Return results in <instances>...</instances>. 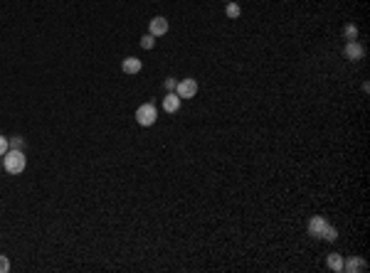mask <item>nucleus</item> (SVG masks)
Returning a JSON list of instances; mask_svg holds the SVG:
<instances>
[{"label":"nucleus","instance_id":"0eeeda50","mask_svg":"<svg viewBox=\"0 0 370 273\" xmlns=\"http://www.w3.org/2000/svg\"><path fill=\"white\" fill-rule=\"evenodd\" d=\"M148 32H151L153 37L165 35V32H168V20L161 17V15H158V17H153V20H151V25H148Z\"/></svg>","mask_w":370,"mask_h":273},{"label":"nucleus","instance_id":"f8f14e48","mask_svg":"<svg viewBox=\"0 0 370 273\" xmlns=\"http://www.w3.org/2000/svg\"><path fill=\"white\" fill-rule=\"evenodd\" d=\"M321 239H324V241H336V239H338V229H336V227H331V224H329Z\"/></svg>","mask_w":370,"mask_h":273},{"label":"nucleus","instance_id":"f03ea898","mask_svg":"<svg viewBox=\"0 0 370 273\" xmlns=\"http://www.w3.org/2000/svg\"><path fill=\"white\" fill-rule=\"evenodd\" d=\"M156 118H158V111H156V106L153 104H141L138 109H136V121H138V126H153L156 123Z\"/></svg>","mask_w":370,"mask_h":273},{"label":"nucleus","instance_id":"f3484780","mask_svg":"<svg viewBox=\"0 0 370 273\" xmlns=\"http://www.w3.org/2000/svg\"><path fill=\"white\" fill-rule=\"evenodd\" d=\"M10 143V148H15V150H22V138H12V140H7Z\"/></svg>","mask_w":370,"mask_h":273},{"label":"nucleus","instance_id":"f257e3e1","mask_svg":"<svg viewBox=\"0 0 370 273\" xmlns=\"http://www.w3.org/2000/svg\"><path fill=\"white\" fill-rule=\"evenodd\" d=\"M25 165H27V157H25L22 150L10 148V150L2 155V167H5V172H10V175H20V172L25 170Z\"/></svg>","mask_w":370,"mask_h":273},{"label":"nucleus","instance_id":"dca6fc26","mask_svg":"<svg viewBox=\"0 0 370 273\" xmlns=\"http://www.w3.org/2000/svg\"><path fill=\"white\" fill-rule=\"evenodd\" d=\"M7 271H10V261H7V256H0V273Z\"/></svg>","mask_w":370,"mask_h":273},{"label":"nucleus","instance_id":"2eb2a0df","mask_svg":"<svg viewBox=\"0 0 370 273\" xmlns=\"http://www.w3.org/2000/svg\"><path fill=\"white\" fill-rule=\"evenodd\" d=\"M7 150H10V143H7V138H5V136H0V157L5 155Z\"/></svg>","mask_w":370,"mask_h":273},{"label":"nucleus","instance_id":"1a4fd4ad","mask_svg":"<svg viewBox=\"0 0 370 273\" xmlns=\"http://www.w3.org/2000/svg\"><path fill=\"white\" fill-rule=\"evenodd\" d=\"M178 109H180V96H178L175 91H170V94L163 99V111L165 114H175Z\"/></svg>","mask_w":370,"mask_h":273},{"label":"nucleus","instance_id":"20e7f679","mask_svg":"<svg viewBox=\"0 0 370 273\" xmlns=\"http://www.w3.org/2000/svg\"><path fill=\"white\" fill-rule=\"evenodd\" d=\"M343 54H346L351 62H361V59L366 57V49H363V44H358V39H353V42H348V44H346Z\"/></svg>","mask_w":370,"mask_h":273},{"label":"nucleus","instance_id":"4468645a","mask_svg":"<svg viewBox=\"0 0 370 273\" xmlns=\"http://www.w3.org/2000/svg\"><path fill=\"white\" fill-rule=\"evenodd\" d=\"M240 12H242V10H240V5H235V2H230V5H227V17H240Z\"/></svg>","mask_w":370,"mask_h":273},{"label":"nucleus","instance_id":"7ed1b4c3","mask_svg":"<svg viewBox=\"0 0 370 273\" xmlns=\"http://www.w3.org/2000/svg\"><path fill=\"white\" fill-rule=\"evenodd\" d=\"M175 94H178L180 99H193V96L198 94V81H195V79H183V81H178V84H175Z\"/></svg>","mask_w":370,"mask_h":273},{"label":"nucleus","instance_id":"ddd939ff","mask_svg":"<svg viewBox=\"0 0 370 273\" xmlns=\"http://www.w3.org/2000/svg\"><path fill=\"white\" fill-rule=\"evenodd\" d=\"M343 35H346V39H348V42H353V39L358 37V27H356V25H346Z\"/></svg>","mask_w":370,"mask_h":273},{"label":"nucleus","instance_id":"6e6552de","mask_svg":"<svg viewBox=\"0 0 370 273\" xmlns=\"http://www.w3.org/2000/svg\"><path fill=\"white\" fill-rule=\"evenodd\" d=\"M141 67H143V62L141 59H136V57H126L121 62V72L123 74H138L141 72Z\"/></svg>","mask_w":370,"mask_h":273},{"label":"nucleus","instance_id":"423d86ee","mask_svg":"<svg viewBox=\"0 0 370 273\" xmlns=\"http://www.w3.org/2000/svg\"><path fill=\"white\" fill-rule=\"evenodd\" d=\"M343 271H348V273H363V271H368V264H366L361 256H353V259L343 261Z\"/></svg>","mask_w":370,"mask_h":273},{"label":"nucleus","instance_id":"a211bd4d","mask_svg":"<svg viewBox=\"0 0 370 273\" xmlns=\"http://www.w3.org/2000/svg\"><path fill=\"white\" fill-rule=\"evenodd\" d=\"M175 84H178V81H175L173 77H170V79H165V89H168V91H175Z\"/></svg>","mask_w":370,"mask_h":273},{"label":"nucleus","instance_id":"9d476101","mask_svg":"<svg viewBox=\"0 0 370 273\" xmlns=\"http://www.w3.org/2000/svg\"><path fill=\"white\" fill-rule=\"evenodd\" d=\"M329 269L336 273L343 271V256L341 254H329Z\"/></svg>","mask_w":370,"mask_h":273},{"label":"nucleus","instance_id":"39448f33","mask_svg":"<svg viewBox=\"0 0 370 273\" xmlns=\"http://www.w3.org/2000/svg\"><path fill=\"white\" fill-rule=\"evenodd\" d=\"M326 227H329V222H326L324 217H311V219H309V234L316 236V239H321V236H324Z\"/></svg>","mask_w":370,"mask_h":273},{"label":"nucleus","instance_id":"9b49d317","mask_svg":"<svg viewBox=\"0 0 370 273\" xmlns=\"http://www.w3.org/2000/svg\"><path fill=\"white\" fill-rule=\"evenodd\" d=\"M141 47H143V49H153V47H156V37H153L151 32L143 35V37H141Z\"/></svg>","mask_w":370,"mask_h":273}]
</instances>
